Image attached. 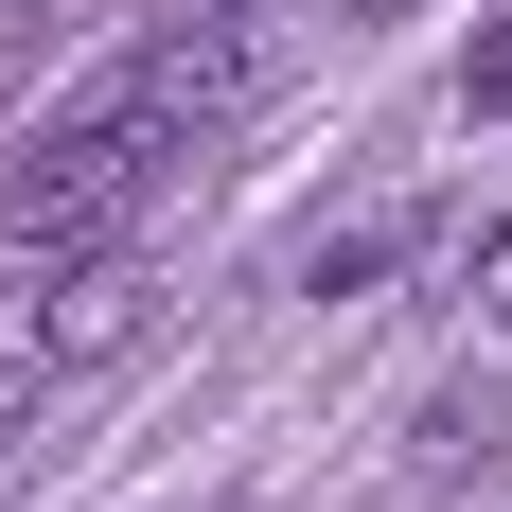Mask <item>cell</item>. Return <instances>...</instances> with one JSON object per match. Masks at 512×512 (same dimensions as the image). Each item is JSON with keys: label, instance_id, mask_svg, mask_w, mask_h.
Returning <instances> with one entry per match:
<instances>
[{"label": "cell", "instance_id": "cell-1", "mask_svg": "<svg viewBox=\"0 0 512 512\" xmlns=\"http://www.w3.org/2000/svg\"><path fill=\"white\" fill-rule=\"evenodd\" d=\"M177 142H195V124H177L142 71H106V89L71 106L36 159H18V195H0V248H18V265H89V248H124Z\"/></svg>", "mask_w": 512, "mask_h": 512}, {"label": "cell", "instance_id": "cell-2", "mask_svg": "<svg viewBox=\"0 0 512 512\" xmlns=\"http://www.w3.org/2000/svg\"><path fill=\"white\" fill-rule=\"evenodd\" d=\"M407 248H424V195H371L354 230H318V248H301V283H318V301H371Z\"/></svg>", "mask_w": 512, "mask_h": 512}, {"label": "cell", "instance_id": "cell-3", "mask_svg": "<svg viewBox=\"0 0 512 512\" xmlns=\"http://www.w3.org/2000/svg\"><path fill=\"white\" fill-rule=\"evenodd\" d=\"M36 424H53V354H0V460H18Z\"/></svg>", "mask_w": 512, "mask_h": 512}, {"label": "cell", "instance_id": "cell-4", "mask_svg": "<svg viewBox=\"0 0 512 512\" xmlns=\"http://www.w3.org/2000/svg\"><path fill=\"white\" fill-rule=\"evenodd\" d=\"M460 106H477V124H512V36H477V71H460Z\"/></svg>", "mask_w": 512, "mask_h": 512}, {"label": "cell", "instance_id": "cell-5", "mask_svg": "<svg viewBox=\"0 0 512 512\" xmlns=\"http://www.w3.org/2000/svg\"><path fill=\"white\" fill-rule=\"evenodd\" d=\"M477 318H512V212L477 230Z\"/></svg>", "mask_w": 512, "mask_h": 512}, {"label": "cell", "instance_id": "cell-6", "mask_svg": "<svg viewBox=\"0 0 512 512\" xmlns=\"http://www.w3.org/2000/svg\"><path fill=\"white\" fill-rule=\"evenodd\" d=\"M318 18H407V0H318Z\"/></svg>", "mask_w": 512, "mask_h": 512}]
</instances>
